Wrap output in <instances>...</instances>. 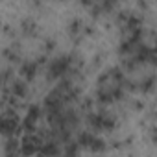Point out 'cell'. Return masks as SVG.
I'll use <instances>...</instances> for the list:
<instances>
[{
	"label": "cell",
	"mask_w": 157,
	"mask_h": 157,
	"mask_svg": "<svg viewBox=\"0 0 157 157\" xmlns=\"http://www.w3.org/2000/svg\"><path fill=\"white\" fill-rule=\"evenodd\" d=\"M35 67H37L35 63H26V65H22V70H21V72H22V76L26 78V80H32V78L35 76V70H37Z\"/></svg>",
	"instance_id": "obj_1"
}]
</instances>
